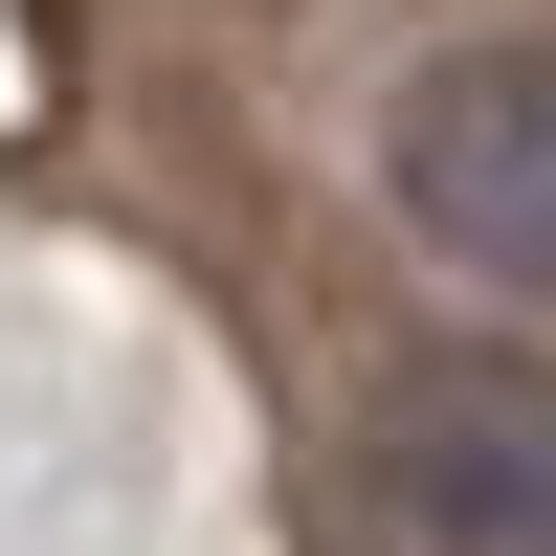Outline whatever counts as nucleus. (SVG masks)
<instances>
[{"instance_id":"nucleus-2","label":"nucleus","mask_w":556,"mask_h":556,"mask_svg":"<svg viewBox=\"0 0 556 556\" xmlns=\"http://www.w3.org/2000/svg\"><path fill=\"white\" fill-rule=\"evenodd\" d=\"M356 513L401 556H556V379H401L356 424Z\"/></svg>"},{"instance_id":"nucleus-1","label":"nucleus","mask_w":556,"mask_h":556,"mask_svg":"<svg viewBox=\"0 0 556 556\" xmlns=\"http://www.w3.org/2000/svg\"><path fill=\"white\" fill-rule=\"evenodd\" d=\"M379 201H401V245H424V267L556 312V45H445V67H401Z\"/></svg>"}]
</instances>
